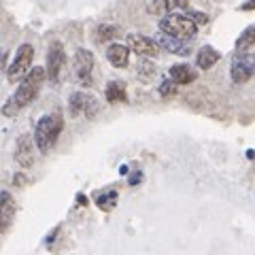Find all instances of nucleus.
I'll return each instance as SVG.
<instances>
[{
  "label": "nucleus",
  "mask_w": 255,
  "mask_h": 255,
  "mask_svg": "<svg viewBox=\"0 0 255 255\" xmlns=\"http://www.w3.org/2000/svg\"><path fill=\"white\" fill-rule=\"evenodd\" d=\"M45 79H47V68H41V66L30 68V73L19 81V87L15 90V94L4 102L2 113L6 117H15L21 109H26L30 102H34L38 92H41V85H43Z\"/></svg>",
  "instance_id": "obj_1"
},
{
  "label": "nucleus",
  "mask_w": 255,
  "mask_h": 255,
  "mask_svg": "<svg viewBox=\"0 0 255 255\" xmlns=\"http://www.w3.org/2000/svg\"><path fill=\"white\" fill-rule=\"evenodd\" d=\"M62 130H64V117H62L60 111L43 115L34 126L36 149L41 151V153H49V151L55 147V142H58Z\"/></svg>",
  "instance_id": "obj_2"
},
{
  "label": "nucleus",
  "mask_w": 255,
  "mask_h": 255,
  "mask_svg": "<svg viewBox=\"0 0 255 255\" xmlns=\"http://www.w3.org/2000/svg\"><path fill=\"white\" fill-rule=\"evenodd\" d=\"M159 32L166 34L179 36V38H187L191 41L198 34V23L189 17V15H181V13H166L159 19Z\"/></svg>",
  "instance_id": "obj_3"
},
{
  "label": "nucleus",
  "mask_w": 255,
  "mask_h": 255,
  "mask_svg": "<svg viewBox=\"0 0 255 255\" xmlns=\"http://www.w3.org/2000/svg\"><path fill=\"white\" fill-rule=\"evenodd\" d=\"M32 60H34V47L28 45V43L19 45V49H17V53H15L11 66L6 68V79H9V83L21 81V79L30 73Z\"/></svg>",
  "instance_id": "obj_4"
},
{
  "label": "nucleus",
  "mask_w": 255,
  "mask_h": 255,
  "mask_svg": "<svg viewBox=\"0 0 255 255\" xmlns=\"http://www.w3.org/2000/svg\"><path fill=\"white\" fill-rule=\"evenodd\" d=\"M230 77L236 85L247 83L249 79L255 77V53L251 51H238L232 58V66H230Z\"/></svg>",
  "instance_id": "obj_5"
},
{
  "label": "nucleus",
  "mask_w": 255,
  "mask_h": 255,
  "mask_svg": "<svg viewBox=\"0 0 255 255\" xmlns=\"http://www.w3.org/2000/svg\"><path fill=\"white\" fill-rule=\"evenodd\" d=\"M68 109H70V115L73 117L94 119L96 113H98V100L85 92H73L68 98Z\"/></svg>",
  "instance_id": "obj_6"
},
{
  "label": "nucleus",
  "mask_w": 255,
  "mask_h": 255,
  "mask_svg": "<svg viewBox=\"0 0 255 255\" xmlns=\"http://www.w3.org/2000/svg\"><path fill=\"white\" fill-rule=\"evenodd\" d=\"M73 73L79 85L90 87L92 85V73H94V53L87 49H77L73 58Z\"/></svg>",
  "instance_id": "obj_7"
},
{
  "label": "nucleus",
  "mask_w": 255,
  "mask_h": 255,
  "mask_svg": "<svg viewBox=\"0 0 255 255\" xmlns=\"http://www.w3.org/2000/svg\"><path fill=\"white\" fill-rule=\"evenodd\" d=\"M64 66H66V51H64V45L60 41H53L49 45V51H47V77H49L51 83H58L62 79Z\"/></svg>",
  "instance_id": "obj_8"
},
{
  "label": "nucleus",
  "mask_w": 255,
  "mask_h": 255,
  "mask_svg": "<svg viewBox=\"0 0 255 255\" xmlns=\"http://www.w3.org/2000/svg\"><path fill=\"white\" fill-rule=\"evenodd\" d=\"M128 47L140 58H155L159 53V43L145 34H128Z\"/></svg>",
  "instance_id": "obj_9"
},
{
  "label": "nucleus",
  "mask_w": 255,
  "mask_h": 255,
  "mask_svg": "<svg viewBox=\"0 0 255 255\" xmlns=\"http://www.w3.org/2000/svg\"><path fill=\"white\" fill-rule=\"evenodd\" d=\"M34 136H28V134H23L19 136L17 145H15V162L19 164V168H32V164H34Z\"/></svg>",
  "instance_id": "obj_10"
},
{
  "label": "nucleus",
  "mask_w": 255,
  "mask_h": 255,
  "mask_svg": "<svg viewBox=\"0 0 255 255\" xmlns=\"http://www.w3.org/2000/svg\"><path fill=\"white\" fill-rule=\"evenodd\" d=\"M15 211H17V204H15L13 196L9 194V191H2V194H0V232L2 234L11 228Z\"/></svg>",
  "instance_id": "obj_11"
},
{
  "label": "nucleus",
  "mask_w": 255,
  "mask_h": 255,
  "mask_svg": "<svg viewBox=\"0 0 255 255\" xmlns=\"http://www.w3.org/2000/svg\"><path fill=\"white\" fill-rule=\"evenodd\" d=\"M157 43H159V47H164L166 51L177 53V55H187L189 49H191V41H187V38L172 36V34H166V32L159 34V41Z\"/></svg>",
  "instance_id": "obj_12"
},
{
  "label": "nucleus",
  "mask_w": 255,
  "mask_h": 255,
  "mask_svg": "<svg viewBox=\"0 0 255 255\" xmlns=\"http://www.w3.org/2000/svg\"><path fill=\"white\" fill-rule=\"evenodd\" d=\"M130 51L132 49L128 45L113 43V45H109V49H107V60L113 64L115 68H126L128 62H130Z\"/></svg>",
  "instance_id": "obj_13"
},
{
  "label": "nucleus",
  "mask_w": 255,
  "mask_h": 255,
  "mask_svg": "<svg viewBox=\"0 0 255 255\" xmlns=\"http://www.w3.org/2000/svg\"><path fill=\"white\" fill-rule=\"evenodd\" d=\"M168 75L177 85H189V83L196 81L194 68L187 66V64H174V66L168 70Z\"/></svg>",
  "instance_id": "obj_14"
},
{
  "label": "nucleus",
  "mask_w": 255,
  "mask_h": 255,
  "mask_svg": "<svg viewBox=\"0 0 255 255\" xmlns=\"http://www.w3.org/2000/svg\"><path fill=\"white\" fill-rule=\"evenodd\" d=\"M219 51L215 49V47H211V45H206V47H202L200 51H198V55H196V66L198 68H202V70H209V68H213L215 64L219 62Z\"/></svg>",
  "instance_id": "obj_15"
},
{
  "label": "nucleus",
  "mask_w": 255,
  "mask_h": 255,
  "mask_svg": "<svg viewBox=\"0 0 255 255\" xmlns=\"http://www.w3.org/2000/svg\"><path fill=\"white\" fill-rule=\"evenodd\" d=\"M107 96V102L111 105H117V102H126L128 100V94H126V85L122 81H111L105 90Z\"/></svg>",
  "instance_id": "obj_16"
},
{
  "label": "nucleus",
  "mask_w": 255,
  "mask_h": 255,
  "mask_svg": "<svg viewBox=\"0 0 255 255\" xmlns=\"http://www.w3.org/2000/svg\"><path fill=\"white\" fill-rule=\"evenodd\" d=\"M187 0H153V13H172V9H187Z\"/></svg>",
  "instance_id": "obj_17"
},
{
  "label": "nucleus",
  "mask_w": 255,
  "mask_h": 255,
  "mask_svg": "<svg viewBox=\"0 0 255 255\" xmlns=\"http://www.w3.org/2000/svg\"><path fill=\"white\" fill-rule=\"evenodd\" d=\"M255 47V26H249L243 30V34L236 41V51H249Z\"/></svg>",
  "instance_id": "obj_18"
},
{
  "label": "nucleus",
  "mask_w": 255,
  "mask_h": 255,
  "mask_svg": "<svg viewBox=\"0 0 255 255\" xmlns=\"http://www.w3.org/2000/svg\"><path fill=\"white\" fill-rule=\"evenodd\" d=\"M119 30L115 26H109V23H102V26L96 28V41L98 43H107V41H113V38H117Z\"/></svg>",
  "instance_id": "obj_19"
},
{
  "label": "nucleus",
  "mask_w": 255,
  "mask_h": 255,
  "mask_svg": "<svg viewBox=\"0 0 255 255\" xmlns=\"http://www.w3.org/2000/svg\"><path fill=\"white\" fill-rule=\"evenodd\" d=\"M117 204V191H107L105 196L98 198V206L102 211H111Z\"/></svg>",
  "instance_id": "obj_20"
},
{
  "label": "nucleus",
  "mask_w": 255,
  "mask_h": 255,
  "mask_svg": "<svg viewBox=\"0 0 255 255\" xmlns=\"http://www.w3.org/2000/svg\"><path fill=\"white\" fill-rule=\"evenodd\" d=\"M159 96H164V98H168V96H174V94H177V83H174L172 81V79H170V81H164L162 85H159Z\"/></svg>",
  "instance_id": "obj_21"
},
{
  "label": "nucleus",
  "mask_w": 255,
  "mask_h": 255,
  "mask_svg": "<svg viewBox=\"0 0 255 255\" xmlns=\"http://www.w3.org/2000/svg\"><path fill=\"white\" fill-rule=\"evenodd\" d=\"M138 70H140V77H142V79H149V77H153V75H155V68L151 66L149 62H145V60L138 64Z\"/></svg>",
  "instance_id": "obj_22"
},
{
  "label": "nucleus",
  "mask_w": 255,
  "mask_h": 255,
  "mask_svg": "<svg viewBox=\"0 0 255 255\" xmlns=\"http://www.w3.org/2000/svg\"><path fill=\"white\" fill-rule=\"evenodd\" d=\"M187 15L198 23V26H206V23H209V17H206L204 13H200V11H187Z\"/></svg>",
  "instance_id": "obj_23"
},
{
  "label": "nucleus",
  "mask_w": 255,
  "mask_h": 255,
  "mask_svg": "<svg viewBox=\"0 0 255 255\" xmlns=\"http://www.w3.org/2000/svg\"><path fill=\"white\" fill-rule=\"evenodd\" d=\"M142 181V174L140 172H134L130 179H128V183H130V185H136V183H140Z\"/></svg>",
  "instance_id": "obj_24"
},
{
  "label": "nucleus",
  "mask_w": 255,
  "mask_h": 255,
  "mask_svg": "<svg viewBox=\"0 0 255 255\" xmlns=\"http://www.w3.org/2000/svg\"><path fill=\"white\" fill-rule=\"evenodd\" d=\"M13 185H26V177H23V174H15L13 177Z\"/></svg>",
  "instance_id": "obj_25"
},
{
  "label": "nucleus",
  "mask_w": 255,
  "mask_h": 255,
  "mask_svg": "<svg viewBox=\"0 0 255 255\" xmlns=\"http://www.w3.org/2000/svg\"><path fill=\"white\" fill-rule=\"evenodd\" d=\"M243 11H255V0H247L243 4Z\"/></svg>",
  "instance_id": "obj_26"
}]
</instances>
